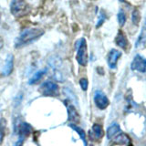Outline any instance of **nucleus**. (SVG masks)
Listing matches in <instances>:
<instances>
[{
    "label": "nucleus",
    "mask_w": 146,
    "mask_h": 146,
    "mask_svg": "<svg viewBox=\"0 0 146 146\" xmlns=\"http://www.w3.org/2000/svg\"><path fill=\"white\" fill-rule=\"evenodd\" d=\"M45 33V31L41 29H29L22 31L20 35L18 36L16 41V48L24 47L29 45L35 40L38 39L41 36Z\"/></svg>",
    "instance_id": "nucleus-1"
},
{
    "label": "nucleus",
    "mask_w": 146,
    "mask_h": 146,
    "mask_svg": "<svg viewBox=\"0 0 146 146\" xmlns=\"http://www.w3.org/2000/svg\"><path fill=\"white\" fill-rule=\"evenodd\" d=\"M10 11L14 17H23L29 11V7L24 1H13L10 5Z\"/></svg>",
    "instance_id": "nucleus-2"
},
{
    "label": "nucleus",
    "mask_w": 146,
    "mask_h": 146,
    "mask_svg": "<svg viewBox=\"0 0 146 146\" xmlns=\"http://www.w3.org/2000/svg\"><path fill=\"white\" fill-rule=\"evenodd\" d=\"M76 59L78 63L83 67H86L87 64H88V48H87V43L85 38L80 39V44L79 48H78Z\"/></svg>",
    "instance_id": "nucleus-3"
},
{
    "label": "nucleus",
    "mask_w": 146,
    "mask_h": 146,
    "mask_svg": "<svg viewBox=\"0 0 146 146\" xmlns=\"http://www.w3.org/2000/svg\"><path fill=\"white\" fill-rule=\"evenodd\" d=\"M39 92L43 96H58L59 88L58 84H56L53 81H46L40 86Z\"/></svg>",
    "instance_id": "nucleus-4"
},
{
    "label": "nucleus",
    "mask_w": 146,
    "mask_h": 146,
    "mask_svg": "<svg viewBox=\"0 0 146 146\" xmlns=\"http://www.w3.org/2000/svg\"><path fill=\"white\" fill-rule=\"evenodd\" d=\"M131 70L139 71V72H145L146 71V59L141 56V55H136L134 57L133 60L131 64Z\"/></svg>",
    "instance_id": "nucleus-5"
},
{
    "label": "nucleus",
    "mask_w": 146,
    "mask_h": 146,
    "mask_svg": "<svg viewBox=\"0 0 146 146\" xmlns=\"http://www.w3.org/2000/svg\"><path fill=\"white\" fill-rule=\"evenodd\" d=\"M94 102L96 106H97V108H99L100 110H105L110 104L109 99L107 98V96L100 90H98L95 92Z\"/></svg>",
    "instance_id": "nucleus-6"
},
{
    "label": "nucleus",
    "mask_w": 146,
    "mask_h": 146,
    "mask_svg": "<svg viewBox=\"0 0 146 146\" xmlns=\"http://www.w3.org/2000/svg\"><path fill=\"white\" fill-rule=\"evenodd\" d=\"M121 52L119 51L117 49H111V51L109 52L108 55V64H109V67L111 68H116L117 67V63L119 58H121Z\"/></svg>",
    "instance_id": "nucleus-7"
},
{
    "label": "nucleus",
    "mask_w": 146,
    "mask_h": 146,
    "mask_svg": "<svg viewBox=\"0 0 146 146\" xmlns=\"http://www.w3.org/2000/svg\"><path fill=\"white\" fill-rule=\"evenodd\" d=\"M13 70H14V57L13 55L10 54L7 57L6 62H5V65L3 68V74L5 76L10 75Z\"/></svg>",
    "instance_id": "nucleus-8"
},
{
    "label": "nucleus",
    "mask_w": 146,
    "mask_h": 146,
    "mask_svg": "<svg viewBox=\"0 0 146 146\" xmlns=\"http://www.w3.org/2000/svg\"><path fill=\"white\" fill-rule=\"evenodd\" d=\"M115 41H116L117 46H119V47L123 48V49H125L128 47V44H129L125 34L123 33L122 31H119V33H118V35L116 36Z\"/></svg>",
    "instance_id": "nucleus-9"
},
{
    "label": "nucleus",
    "mask_w": 146,
    "mask_h": 146,
    "mask_svg": "<svg viewBox=\"0 0 146 146\" xmlns=\"http://www.w3.org/2000/svg\"><path fill=\"white\" fill-rule=\"evenodd\" d=\"M67 109H68V120L74 122L79 121L80 115H79V113L77 112L75 107L73 106L72 104H68L67 106Z\"/></svg>",
    "instance_id": "nucleus-10"
},
{
    "label": "nucleus",
    "mask_w": 146,
    "mask_h": 146,
    "mask_svg": "<svg viewBox=\"0 0 146 146\" xmlns=\"http://www.w3.org/2000/svg\"><path fill=\"white\" fill-rule=\"evenodd\" d=\"M91 134L94 136L95 139L100 140L102 139L103 135H104V131L102 125L98 124V123H95L92 126V130H91Z\"/></svg>",
    "instance_id": "nucleus-11"
},
{
    "label": "nucleus",
    "mask_w": 146,
    "mask_h": 146,
    "mask_svg": "<svg viewBox=\"0 0 146 146\" xmlns=\"http://www.w3.org/2000/svg\"><path fill=\"white\" fill-rule=\"evenodd\" d=\"M120 131H121V128L119 126V124H117V123H113V124L111 126H110L107 130L108 139L111 140L113 138V137L118 136V133L120 132Z\"/></svg>",
    "instance_id": "nucleus-12"
},
{
    "label": "nucleus",
    "mask_w": 146,
    "mask_h": 146,
    "mask_svg": "<svg viewBox=\"0 0 146 146\" xmlns=\"http://www.w3.org/2000/svg\"><path fill=\"white\" fill-rule=\"evenodd\" d=\"M32 128L29 124H27L26 122H23L19 126V131H20V137H25L29 135L31 132Z\"/></svg>",
    "instance_id": "nucleus-13"
},
{
    "label": "nucleus",
    "mask_w": 146,
    "mask_h": 146,
    "mask_svg": "<svg viewBox=\"0 0 146 146\" xmlns=\"http://www.w3.org/2000/svg\"><path fill=\"white\" fill-rule=\"evenodd\" d=\"M46 72H47V70H41L39 71H38L36 73H35V75L31 78L29 80V83L30 85H33V84H36V82H38L41 79L43 78V76L46 74Z\"/></svg>",
    "instance_id": "nucleus-14"
},
{
    "label": "nucleus",
    "mask_w": 146,
    "mask_h": 146,
    "mask_svg": "<svg viewBox=\"0 0 146 146\" xmlns=\"http://www.w3.org/2000/svg\"><path fill=\"white\" fill-rule=\"evenodd\" d=\"M131 141L130 138L128 137V135L124 134V133H121L119 134L118 136H116L115 140H114V143L116 144H124V145H127Z\"/></svg>",
    "instance_id": "nucleus-15"
},
{
    "label": "nucleus",
    "mask_w": 146,
    "mask_h": 146,
    "mask_svg": "<svg viewBox=\"0 0 146 146\" xmlns=\"http://www.w3.org/2000/svg\"><path fill=\"white\" fill-rule=\"evenodd\" d=\"M146 42V20L144 22V25L143 27V29L140 33V36L138 38V40L136 42V47H139V46L143 45Z\"/></svg>",
    "instance_id": "nucleus-16"
},
{
    "label": "nucleus",
    "mask_w": 146,
    "mask_h": 146,
    "mask_svg": "<svg viewBox=\"0 0 146 146\" xmlns=\"http://www.w3.org/2000/svg\"><path fill=\"white\" fill-rule=\"evenodd\" d=\"M6 124H7L6 120L3 118L0 119V144L2 143L5 134H6Z\"/></svg>",
    "instance_id": "nucleus-17"
},
{
    "label": "nucleus",
    "mask_w": 146,
    "mask_h": 146,
    "mask_svg": "<svg viewBox=\"0 0 146 146\" xmlns=\"http://www.w3.org/2000/svg\"><path fill=\"white\" fill-rule=\"evenodd\" d=\"M131 20H132V23H133L134 25L138 26L139 23H140V20H141V12L138 10V9H134L133 11H132V14H131Z\"/></svg>",
    "instance_id": "nucleus-18"
},
{
    "label": "nucleus",
    "mask_w": 146,
    "mask_h": 146,
    "mask_svg": "<svg viewBox=\"0 0 146 146\" xmlns=\"http://www.w3.org/2000/svg\"><path fill=\"white\" fill-rule=\"evenodd\" d=\"M71 127L74 129L77 132H78V134L80 135V137L81 138V140L84 141V145L87 146V141H86V134H85V132L83 131V129H81L80 127L79 126H77V125H74V124H72Z\"/></svg>",
    "instance_id": "nucleus-19"
},
{
    "label": "nucleus",
    "mask_w": 146,
    "mask_h": 146,
    "mask_svg": "<svg viewBox=\"0 0 146 146\" xmlns=\"http://www.w3.org/2000/svg\"><path fill=\"white\" fill-rule=\"evenodd\" d=\"M118 22H119V25L121 27H123L126 22V16H125V13L123 12L122 10H120L118 13Z\"/></svg>",
    "instance_id": "nucleus-20"
},
{
    "label": "nucleus",
    "mask_w": 146,
    "mask_h": 146,
    "mask_svg": "<svg viewBox=\"0 0 146 146\" xmlns=\"http://www.w3.org/2000/svg\"><path fill=\"white\" fill-rule=\"evenodd\" d=\"M80 85L81 87V89L83 90H88V86H89V81L86 78H81L80 80Z\"/></svg>",
    "instance_id": "nucleus-21"
},
{
    "label": "nucleus",
    "mask_w": 146,
    "mask_h": 146,
    "mask_svg": "<svg viewBox=\"0 0 146 146\" xmlns=\"http://www.w3.org/2000/svg\"><path fill=\"white\" fill-rule=\"evenodd\" d=\"M105 21V15H103V11L100 12V18H99V21H98V24L96 25V27H100L103 24V22Z\"/></svg>",
    "instance_id": "nucleus-22"
},
{
    "label": "nucleus",
    "mask_w": 146,
    "mask_h": 146,
    "mask_svg": "<svg viewBox=\"0 0 146 146\" xmlns=\"http://www.w3.org/2000/svg\"><path fill=\"white\" fill-rule=\"evenodd\" d=\"M24 137H20L19 140H18L17 143L14 144V146H22V143H23V141H24Z\"/></svg>",
    "instance_id": "nucleus-23"
},
{
    "label": "nucleus",
    "mask_w": 146,
    "mask_h": 146,
    "mask_svg": "<svg viewBox=\"0 0 146 146\" xmlns=\"http://www.w3.org/2000/svg\"><path fill=\"white\" fill-rule=\"evenodd\" d=\"M3 46H4V40L1 38V36H0V49L3 48Z\"/></svg>",
    "instance_id": "nucleus-24"
},
{
    "label": "nucleus",
    "mask_w": 146,
    "mask_h": 146,
    "mask_svg": "<svg viewBox=\"0 0 146 146\" xmlns=\"http://www.w3.org/2000/svg\"><path fill=\"white\" fill-rule=\"evenodd\" d=\"M0 20H1V13H0Z\"/></svg>",
    "instance_id": "nucleus-25"
}]
</instances>
